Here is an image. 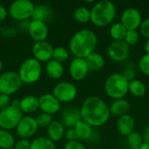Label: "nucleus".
I'll use <instances>...</instances> for the list:
<instances>
[{"mask_svg":"<svg viewBox=\"0 0 149 149\" xmlns=\"http://www.w3.org/2000/svg\"><path fill=\"white\" fill-rule=\"evenodd\" d=\"M45 72L49 78L52 79H58L63 76L65 68L63 66V64L51 59L45 65Z\"/></svg>","mask_w":149,"mask_h":149,"instance_id":"obj_21","label":"nucleus"},{"mask_svg":"<svg viewBox=\"0 0 149 149\" xmlns=\"http://www.w3.org/2000/svg\"><path fill=\"white\" fill-rule=\"evenodd\" d=\"M98 44L96 33L89 29H82L75 32L70 39L69 49L75 58H86L95 52Z\"/></svg>","mask_w":149,"mask_h":149,"instance_id":"obj_2","label":"nucleus"},{"mask_svg":"<svg viewBox=\"0 0 149 149\" xmlns=\"http://www.w3.org/2000/svg\"><path fill=\"white\" fill-rule=\"evenodd\" d=\"M38 105L42 113L52 116L60 110V102L52 93H44L38 97Z\"/></svg>","mask_w":149,"mask_h":149,"instance_id":"obj_16","label":"nucleus"},{"mask_svg":"<svg viewBox=\"0 0 149 149\" xmlns=\"http://www.w3.org/2000/svg\"><path fill=\"white\" fill-rule=\"evenodd\" d=\"M65 136V127L59 120H52L47 127V138L52 141L58 142Z\"/></svg>","mask_w":149,"mask_h":149,"instance_id":"obj_19","label":"nucleus"},{"mask_svg":"<svg viewBox=\"0 0 149 149\" xmlns=\"http://www.w3.org/2000/svg\"><path fill=\"white\" fill-rule=\"evenodd\" d=\"M147 87H148V90L149 91V80H148V86H147Z\"/></svg>","mask_w":149,"mask_h":149,"instance_id":"obj_48","label":"nucleus"},{"mask_svg":"<svg viewBox=\"0 0 149 149\" xmlns=\"http://www.w3.org/2000/svg\"><path fill=\"white\" fill-rule=\"evenodd\" d=\"M28 32L30 37L35 42L45 41L49 35V28L45 22L32 19L28 24Z\"/></svg>","mask_w":149,"mask_h":149,"instance_id":"obj_14","label":"nucleus"},{"mask_svg":"<svg viewBox=\"0 0 149 149\" xmlns=\"http://www.w3.org/2000/svg\"><path fill=\"white\" fill-rule=\"evenodd\" d=\"M74 19L80 24H87L91 21V10L86 6L78 7L73 12Z\"/></svg>","mask_w":149,"mask_h":149,"instance_id":"obj_28","label":"nucleus"},{"mask_svg":"<svg viewBox=\"0 0 149 149\" xmlns=\"http://www.w3.org/2000/svg\"><path fill=\"white\" fill-rule=\"evenodd\" d=\"M74 130L77 134L78 140L81 141H88L91 139L93 134V127H91L89 124L86 122L83 121L82 120H79L75 126H74Z\"/></svg>","mask_w":149,"mask_h":149,"instance_id":"obj_24","label":"nucleus"},{"mask_svg":"<svg viewBox=\"0 0 149 149\" xmlns=\"http://www.w3.org/2000/svg\"><path fill=\"white\" fill-rule=\"evenodd\" d=\"M23 82L17 72L7 71L0 74V93L10 96L17 93Z\"/></svg>","mask_w":149,"mask_h":149,"instance_id":"obj_7","label":"nucleus"},{"mask_svg":"<svg viewBox=\"0 0 149 149\" xmlns=\"http://www.w3.org/2000/svg\"><path fill=\"white\" fill-rule=\"evenodd\" d=\"M138 65L139 69L143 74L149 76V54L145 53L144 55L141 56Z\"/></svg>","mask_w":149,"mask_h":149,"instance_id":"obj_35","label":"nucleus"},{"mask_svg":"<svg viewBox=\"0 0 149 149\" xmlns=\"http://www.w3.org/2000/svg\"><path fill=\"white\" fill-rule=\"evenodd\" d=\"M36 122L38 127H48L49 125L52 122V116L45 113H40L36 118Z\"/></svg>","mask_w":149,"mask_h":149,"instance_id":"obj_33","label":"nucleus"},{"mask_svg":"<svg viewBox=\"0 0 149 149\" xmlns=\"http://www.w3.org/2000/svg\"><path fill=\"white\" fill-rule=\"evenodd\" d=\"M148 87L144 82L140 79H134L129 82L128 86V93H130L133 96L136 98L143 97L147 93Z\"/></svg>","mask_w":149,"mask_h":149,"instance_id":"obj_26","label":"nucleus"},{"mask_svg":"<svg viewBox=\"0 0 149 149\" xmlns=\"http://www.w3.org/2000/svg\"><path fill=\"white\" fill-rule=\"evenodd\" d=\"M22 118L23 113L20 109L10 105L0 111V128L9 132L16 129Z\"/></svg>","mask_w":149,"mask_h":149,"instance_id":"obj_8","label":"nucleus"},{"mask_svg":"<svg viewBox=\"0 0 149 149\" xmlns=\"http://www.w3.org/2000/svg\"><path fill=\"white\" fill-rule=\"evenodd\" d=\"M38 129V127L36 122V119L32 116L26 115L23 116L19 121L17 127H16V132L20 139L29 140L37 133Z\"/></svg>","mask_w":149,"mask_h":149,"instance_id":"obj_12","label":"nucleus"},{"mask_svg":"<svg viewBox=\"0 0 149 149\" xmlns=\"http://www.w3.org/2000/svg\"><path fill=\"white\" fill-rule=\"evenodd\" d=\"M139 29H140V33L144 38L149 39V17L142 20Z\"/></svg>","mask_w":149,"mask_h":149,"instance_id":"obj_36","label":"nucleus"},{"mask_svg":"<svg viewBox=\"0 0 149 149\" xmlns=\"http://www.w3.org/2000/svg\"><path fill=\"white\" fill-rule=\"evenodd\" d=\"M140 40V33L137 31H127L124 41L130 46L136 45Z\"/></svg>","mask_w":149,"mask_h":149,"instance_id":"obj_34","label":"nucleus"},{"mask_svg":"<svg viewBox=\"0 0 149 149\" xmlns=\"http://www.w3.org/2000/svg\"><path fill=\"white\" fill-rule=\"evenodd\" d=\"M35 5L30 0H16L8 8V15L15 20L25 21L32 17Z\"/></svg>","mask_w":149,"mask_h":149,"instance_id":"obj_6","label":"nucleus"},{"mask_svg":"<svg viewBox=\"0 0 149 149\" xmlns=\"http://www.w3.org/2000/svg\"><path fill=\"white\" fill-rule=\"evenodd\" d=\"M81 120L93 127L104 126L110 119L108 105L99 96L86 98L79 109Z\"/></svg>","mask_w":149,"mask_h":149,"instance_id":"obj_1","label":"nucleus"},{"mask_svg":"<svg viewBox=\"0 0 149 149\" xmlns=\"http://www.w3.org/2000/svg\"><path fill=\"white\" fill-rule=\"evenodd\" d=\"M144 49H145V52H146L147 54H149V39H148V40L146 41Z\"/></svg>","mask_w":149,"mask_h":149,"instance_id":"obj_45","label":"nucleus"},{"mask_svg":"<svg viewBox=\"0 0 149 149\" xmlns=\"http://www.w3.org/2000/svg\"><path fill=\"white\" fill-rule=\"evenodd\" d=\"M8 16V10L7 9L0 3V21H3Z\"/></svg>","mask_w":149,"mask_h":149,"instance_id":"obj_42","label":"nucleus"},{"mask_svg":"<svg viewBox=\"0 0 149 149\" xmlns=\"http://www.w3.org/2000/svg\"><path fill=\"white\" fill-rule=\"evenodd\" d=\"M2 69H3V62H2V60L0 59V72H2Z\"/></svg>","mask_w":149,"mask_h":149,"instance_id":"obj_47","label":"nucleus"},{"mask_svg":"<svg viewBox=\"0 0 149 149\" xmlns=\"http://www.w3.org/2000/svg\"><path fill=\"white\" fill-rule=\"evenodd\" d=\"M15 140L13 135L6 130L0 128V149L13 148Z\"/></svg>","mask_w":149,"mask_h":149,"instance_id":"obj_30","label":"nucleus"},{"mask_svg":"<svg viewBox=\"0 0 149 149\" xmlns=\"http://www.w3.org/2000/svg\"><path fill=\"white\" fill-rule=\"evenodd\" d=\"M31 142L29 140L26 139H20L17 141L15 142V145L13 147L14 149H30Z\"/></svg>","mask_w":149,"mask_h":149,"instance_id":"obj_37","label":"nucleus"},{"mask_svg":"<svg viewBox=\"0 0 149 149\" xmlns=\"http://www.w3.org/2000/svg\"><path fill=\"white\" fill-rule=\"evenodd\" d=\"M54 47L48 41L35 42L32 45V55L35 59L40 63H47L52 59Z\"/></svg>","mask_w":149,"mask_h":149,"instance_id":"obj_13","label":"nucleus"},{"mask_svg":"<svg viewBox=\"0 0 149 149\" xmlns=\"http://www.w3.org/2000/svg\"><path fill=\"white\" fill-rule=\"evenodd\" d=\"M129 81L122 73H113L105 81L104 88L107 95L113 100L124 99L128 93Z\"/></svg>","mask_w":149,"mask_h":149,"instance_id":"obj_4","label":"nucleus"},{"mask_svg":"<svg viewBox=\"0 0 149 149\" xmlns=\"http://www.w3.org/2000/svg\"><path fill=\"white\" fill-rule=\"evenodd\" d=\"M90 10L91 22L98 27H105L110 24L116 16V6L109 0L96 3Z\"/></svg>","mask_w":149,"mask_h":149,"instance_id":"obj_3","label":"nucleus"},{"mask_svg":"<svg viewBox=\"0 0 149 149\" xmlns=\"http://www.w3.org/2000/svg\"><path fill=\"white\" fill-rule=\"evenodd\" d=\"M17 73L23 83L34 84L42 76V65L34 58H26L21 64Z\"/></svg>","mask_w":149,"mask_h":149,"instance_id":"obj_5","label":"nucleus"},{"mask_svg":"<svg viewBox=\"0 0 149 149\" xmlns=\"http://www.w3.org/2000/svg\"><path fill=\"white\" fill-rule=\"evenodd\" d=\"M107 54L109 58L114 62H124L129 58L130 46L124 40L113 41L108 46Z\"/></svg>","mask_w":149,"mask_h":149,"instance_id":"obj_10","label":"nucleus"},{"mask_svg":"<svg viewBox=\"0 0 149 149\" xmlns=\"http://www.w3.org/2000/svg\"><path fill=\"white\" fill-rule=\"evenodd\" d=\"M52 94L60 103H69L76 99L78 89L74 84L69 81H61L55 85Z\"/></svg>","mask_w":149,"mask_h":149,"instance_id":"obj_9","label":"nucleus"},{"mask_svg":"<svg viewBox=\"0 0 149 149\" xmlns=\"http://www.w3.org/2000/svg\"><path fill=\"white\" fill-rule=\"evenodd\" d=\"M64 149H87L79 141H67L65 145Z\"/></svg>","mask_w":149,"mask_h":149,"instance_id":"obj_39","label":"nucleus"},{"mask_svg":"<svg viewBox=\"0 0 149 149\" xmlns=\"http://www.w3.org/2000/svg\"><path fill=\"white\" fill-rule=\"evenodd\" d=\"M53 16V11L50 6L45 4H38L35 6L32 19L45 22L50 20Z\"/></svg>","mask_w":149,"mask_h":149,"instance_id":"obj_25","label":"nucleus"},{"mask_svg":"<svg viewBox=\"0 0 149 149\" xmlns=\"http://www.w3.org/2000/svg\"><path fill=\"white\" fill-rule=\"evenodd\" d=\"M88 72L89 68L85 58H74L70 63L69 73L72 79L76 81H81L87 77Z\"/></svg>","mask_w":149,"mask_h":149,"instance_id":"obj_15","label":"nucleus"},{"mask_svg":"<svg viewBox=\"0 0 149 149\" xmlns=\"http://www.w3.org/2000/svg\"><path fill=\"white\" fill-rule=\"evenodd\" d=\"M10 106V98L8 95L0 93V111Z\"/></svg>","mask_w":149,"mask_h":149,"instance_id":"obj_38","label":"nucleus"},{"mask_svg":"<svg viewBox=\"0 0 149 149\" xmlns=\"http://www.w3.org/2000/svg\"><path fill=\"white\" fill-rule=\"evenodd\" d=\"M127 141L128 145L131 147L132 149H139L140 147L143 144V135H141L140 133L134 131L132 134H130L127 137Z\"/></svg>","mask_w":149,"mask_h":149,"instance_id":"obj_31","label":"nucleus"},{"mask_svg":"<svg viewBox=\"0 0 149 149\" xmlns=\"http://www.w3.org/2000/svg\"><path fill=\"white\" fill-rule=\"evenodd\" d=\"M69 51L63 46H58L53 49L52 59L55 61H58L62 64L63 62L66 61L69 58Z\"/></svg>","mask_w":149,"mask_h":149,"instance_id":"obj_32","label":"nucleus"},{"mask_svg":"<svg viewBox=\"0 0 149 149\" xmlns=\"http://www.w3.org/2000/svg\"><path fill=\"white\" fill-rule=\"evenodd\" d=\"M38 108V98L34 95H27L24 96L22 100H20L19 109L22 113H32Z\"/></svg>","mask_w":149,"mask_h":149,"instance_id":"obj_20","label":"nucleus"},{"mask_svg":"<svg viewBox=\"0 0 149 149\" xmlns=\"http://www.w3.org/2000/svg\"><path fill=\"white\" fill-rule=\"evenodd\" d=\"M81 120L80 112L76 108H67L61 114V123L64 127L73 128L74 126Z\"/></svg>","mask_w":149,"mask_h":149,"instance_id":"obj_18","label":"nucleus"},{"mask_svg":"<svg viewBox=\"0 0 149 149\" xmlns=\"http://www.w3.org/2000/svg\"><path fill=\"white\" fill-rule=\"evenodd\" d=\"M127 30L122 25L120 22L114 23L109 30V33L113 41H123Z\"/></svg>","mask_w":149,"mask_h":149,"instance_id":"obj_27","label":"nucleus"},{"mask_svg":"<svg viewBox=\"0 0 149 149\" xmlns=\"http://www.w3.org/2000/svg\"><path fill=\"white\" fill-rule=\"evenodd\" d=\"M129 108H130V104L125 99L113 100L109 107L110 113L112 115L118 116V117L127 114Z\"/></svg>","mask_w":149,"mask_h":149,"instance_id":"obj_22","label":"nucleus"},{"mask_svg":"<svg viewBox=\"0 0 149 149\" xmlns=\"http://www.w3.org/2000/svg\"><path fill=\"white\" fill-rule=\"evenodd\" d=\"M30 149H56L55 143L47 137H38L31 142Z\"/></svg>","mask_w":149,"mask_h":149,"instance_id":"obj_29","label":"nucleus"},{"mask_svg":"<svg viewBox=\"0 0 149 149\" xmlns=\"http://www.w3.org/2000/svg\"><path fill=\"white\" fill-rule=\"evenodd\" d=\"M141 22V13L135 8L126 9L120 16V23L127 31H137Z\"/></svg>","mask_w":149,"mask_h":149,"instance_id":"obj_11","label":"nucleus"},{"mask_svg":"<svg viewBox=\"0 0 149 149\" xmlns=\"http://www.w3.org/2000/svg\"><path fill=\"white\" fill-rule=\"evenodd\" d=\"M89 68V71L92 72H99L105 66V58L99 52H93L86 58H85Z\"/></svg>","mask_w":149,"mask_h":149,"instance_id":"obj_23","label":"nucleus"},{"mask_svg":"<svg viewBox=\"0 0 149 149\" xmlns=\"http://www.w3.org/2000/svg\"><path fill=\"white\" fill-rule=\"evenodd\" d=\"M135 120L130 114H125L119 117L117 120V129L119 133L123 136H128L134 132Z\"/></svg>","mask_w":149,"mask_h":149,"instance_id":"obj_17","label":"nucleus"},{"mask_svg":"<svg viewBox=\"0 0 149 149\" xmlns=\"http://www.w3.org/2000/svg\"><path fill=\"white\" fill-rule=\"evenodd\" d=\"M139 149H149V144L146 143V142H143V144L140 147Z\"/></svg>","mask_w":149,"mask_h":149,"instance_id":"obj_46","label":"nucleus"},{"mask_svg":"<svg viewBox=\"0 0 149 149\" xmlns=\"http://www.w3.org/2000/svg\"><path fill=\"white\" fill-rule=\"evenodd\" d=\"M9 149H14V148H9Z\"/></svg>","mask_w":149,"mask_h":149,"instance_id":"obj_49","label":"nucleus"},{"mask_svg":"<svg viewBox=\"0 0 149 149\" xmlns=\"http://www.w3.org/2000/svg\"><path fill=\"white\" fill-rule=\"evenodd\" d=\"M65 137L67 141H78V137H77V134L75 133L74 128H69L66 131V133H65Z\"/></svg>","mask_w":149,"mask_h":149,"instance_id":"obj_40","label":"nucleus"},{"mask_svg":"<svg viewBox=\"0 0 149 149\" xmlns=\"http://www.w3.org/2000/svg\"><path fill=\"white\" fill-rule=\"evenodd\" d=\"M19 104H20V100H13V101L10 103V105H11L12 107H17V108H19Z\"/></svg>","mask_w":149,"mask_h":149,"instance_id":"obj_44","label":"nucleus"},{"mask_svg":"<svg viewBox=\"0 0 149 149\" xmlns=\"http://www.w3.org/2000/svg\"><path fill=\"white\" fill-rule=\"evenodd\" d=\"M143 140H144V142L149 144V125L147 127V128L145 129V132L143 134Z\"/></svg>","mask_w":149,"mask_h":149,"instance_id":"obj_43","label":"nucleus"},{"mask_svg":"<svg viewBox=\"0 0 149 149\" xmlns=\"http://www.w3.org/2000/svg\"><path fill=\"white\" fill-rule=\"evenodd\" d=\"M122 74H123V76H124L129 82L132 81V80H134V79H135L134 78H135V74H136V73H135V71H134L133 68H127V69H126Z\"/></svg>","mask_w":149,"mask_h":149,"instance_id":"obj_41","label":"nucleus"}]
</instances>
